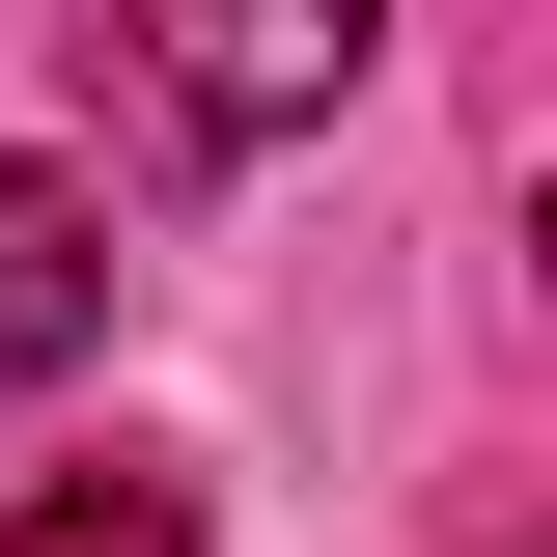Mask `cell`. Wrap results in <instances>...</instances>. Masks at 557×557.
I'll return each instance as SVG.
<instances>
[{
  "label": "cell",
  "mask_w": 557,
  "mask_h": 557,
  "mask_svg": "<svg viewBox=\"0 0 557 557\" xmlns=\"http://www.w3.org/2000/svg\"><path fill=\"white\" fill-rule=\"evenodd\" d=\"M112 28H139L168 84H196L223 139H278V112H335V84L391 57V0H112Z\"/></svg>",
  "instance_id": "6da1fadb"
},
{
  "label": "cell",
  "mask_w": 557,
  "mask_h": 557,
  "mask_svg": "<svg viewBox=\"0 0 557 557\" xmlns=\"http://www.w3.org/2000/svg\"><path fill=\"white\" fill-rule=\"evenodd\" d=\"M84 335H112V223H84L57 168H0V391H57Z\"/></svg>",
  "instance_id": "7a4b0ae2"
},
{
  "label": "cell",
  "mask_w": 557,
  "mask_h": 557,
  "mask_svg": "<svg viewBox=\"0 0 557 557\" xmlns=\"http://www.w3.org/2000/svg\"><path fill=\"white\" fill-rule=\"evenodd\" d=\"M0 557H196V474H139V446H112V474H57Z\"/></svg>",
  "instance_id": "3957f363"
}]
</instances>
